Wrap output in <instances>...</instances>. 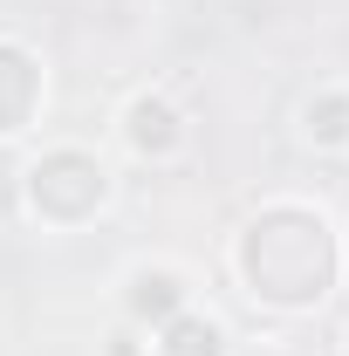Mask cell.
Returning <instances> with one entry per match:
<instances>
[{
    "label": "cell",
    "instance_id": "cell-1",
    "mask_svg": "<svg viewBox=\"0 0 349 356\" xmlns=\"http://www.w3.org/2000/svg\"><path fill=\"white\" fill-rule=\"evenodd\" d=\"M233 274H240L247 302H261L274 315H308L329 302V288L343 274V240L322 206L267 199L233 233Z\"/></svg>",
    "mask_w": 349,
    "mask_h": 356
},
{
    "label": "cell",
    "instance_id": "cell-2",
    "mask_svg": "<svg viewBox=\"0 0 349 356\" xmlns=\"http://www.w3.org/2000/svg\"><path fill=\"white\" fill-rule=\"evenodd\" d=\"M110 199H117V172L89 144H48L42 158H28V172H21V206L48 233H83V226H96L110 213Z\"/></svg>",
    "mask_w": 349,
    "mask_h": 356
},
{
    "label": "cell",
    "instance_id": "cell-3",
    "mask_svg": "<svg viewBox=\"0 0 349 356\" xmlns=\"http://www.w3.org/2000/svg\"><path fill=\"white\" fill-rule=\"evenodd\" d=\"M117 137H124V151L137 165H172L178 151L192 144V124H185V110L165 89H137L131 103L117 110Z\"/></svg>",
    "mask_w": 349,
    "mask_h": 356
},
{
    "label": "cell",
    "instance_id": "cell-4",
    "mask_svg": "<svg viewBox=\"0 0 349 356\" xmlns=\"http://www.w3.org/2000/svg\"><path fill=\"white\" fill-rule=\"evenodd\" d=\"M42 62H35V48L14 42V35H0V144L7 137H21L35 117H42Z\"/></svg>",
    "mask_w": 349,
    "mask_h": 356
},
{
    "label": "cell",
    "instance_id": "cell-5",
    "mask_svg": "<svg viewBox=\"0 0 349 356\" xmlns=\"http://www.w3.org/2000/svg\"><path fill=\"white\" fill-rule=\"evenodd\" d=\"M185 302H192V281H185L178 267L144 261V267H131V274H124V315H131L144 336H151L165 315H178Z\"/></svg>",
    "mask_w": 349,
    "mask_h": 356
},
{
    "label": "cell",
    "instance_id": "cell-6",
    "mask_svg": "<svg viewBox=\"0 0 349 356\" xmlns=\"http://www.w3.org/2000/svg\"><path fill=\"white\" fill-rule=\"evenodd\" d=\"M295 137L308 151H322V158L349 151V83H315L308 89L295 103Z\"/></svg>",
    "mask_w": 349,
    "mask_h": 356
},
{
    "label": "cell",
    "instance_id": "cell-7",
    "mask_svg": "<svg viewBox=\"0 0 349 356\" xmlns=\"http://www.w3.org/2000/svg\"><path fill=\"white\" fill-rule=\"evenodd\" d=\"M226 322L213 309H199V302H185L178 315H165L158 329H151V356H226Z\"/></svg>",
    "mask_w": 349,
    "mask_h": 356
},
{
    "label": "cell",
    "instance_id": "cell-8",
    "mask_svg": "<svg viewBox=\"0 0 349 356\" xmlns=\"http://www.w3.org/2000/svg\"><path fill=\"white\" fill-rule=\"evenodd\" d=\"M103 356H151V336H144L137 322H124V329H117V336L103 343Z\"/></svg>",
    "mask_w": 349,
    "mask_h": 356
}]
</instances>
